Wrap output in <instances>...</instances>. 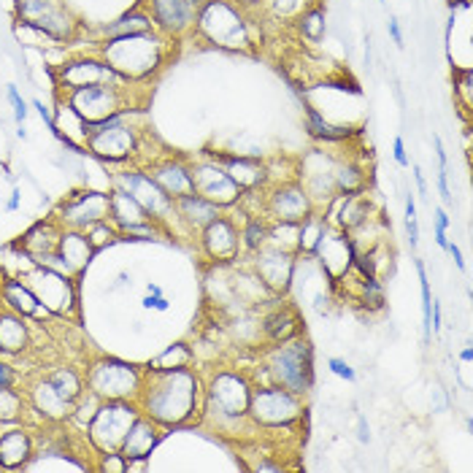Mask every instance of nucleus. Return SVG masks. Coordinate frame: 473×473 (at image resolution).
<instances>
[{
    "instance_id": "nucleus-42",
    "label": "nucleus",
    "mask_w": 473,
    "mask_h": 473,
    "mask_svg": "<svg viewBox=\"0 0 473 473\" xmlns=\"http://www.w3.org/2000/svg\"><path fill=\"white\" fill-rule=\"evenodd\" d=\"M414 268L419 273V289H422V333H425V341H430V336H433V331H430V308H433L430 279H427V271H425L422 260H414Z\"/></svg>"
},
{
    "instance_id": "nucleus-11",
    "label": "nucleus",
    "mask_w": 473,
    "mask_h": 473,
    "mask_svg": "<svg viewBox=\"0 0 473 473\" xmlns=\"http://www.w3.org/2000/svg\"><path fill=\"white\" fill-rule=\"evenodd\" d=\"M130 87H114V84H95V87H82V90H71L65 92V103L71 106V111L84 122V125H95L103 122L108 116L133 111L130 108Z\"/></svg>"
},
{
    "instance_id": "nucleus-30",
    "label": "nucleus",
    "mask_w": 473,
    "mask_h": 473,
    "mask_svg": "<svg viewBox=\"0 0 473 473\" xmlns=\"http://www.w3.org/2000/svg\"><path fill=\"white\" fill-rule=\"evenodd\" d=\"M30 320L20 317V314L4 308L0 311V357H22L33 347Z\"/></svg>"
},
{
    "instance_id": "nucleus-53",
    "label": "nucleus",
    "mask_w": 473,
    "mask_h": 473,
    "mask_svg": "<svg viewBox=\"0 0 473 473\" xmlns=\"http://www.w3.org/2000/svg\"><path fill=\"white\" fill-rule=\"evenodd\" d=\"M357 441L360 443H371V427H368L366 414H360V411H357Z\"/></svg>"
},
{
    "instance_id": "nucleus-44",
    "label": "nucleus",
    "mask_w": 473,
    "mask_h": 473,
    "mask_svg": "<svg viewBox=\"0 0 473 473\" xmlns=\"http://www.w3.org/2000/svg\"><path fill=\"white\" fill-rule=\"evenodd\" d=\"M406 233H408L411 249H417V244H419V222H417V201H414L411 193L406 195Z\"/></svg>"
},
{
    "instance_id": "nucleus-3",
    "label": "nucleus",
    "mask_w": 473,
    "mask_h": 473,
    "mask_svg": "<svg viewBox=\"0 0 473 473\" xmlns=\"http://www.w3.org/2000/svg\"><path fill=\"white\" fill-rule=\"evenodd\" d=\"M252 387L254 382L244 371H217L209 382H203L201 419H206L219 433H230V427L236 430L238 425H252L246 417Z\"/></svg>"
},
{
    "instance_id": "nucleus-5",
    "label": "nucleus",
    "mask_w": 473,
    "mask_h": 473,
    "mask_svg": "<svg viewBox=\"0 0 473 473\" xmlns=\"http://www.w3.org/2000/svg\"><path fill=\"white\" fill-rule=\"evenodd\" d=\"M193 30L217 49L252 52L254 47V28L249 14L236 0H206L195 14Z\"/></svg>"
},
{
    "instance_id": "nucleus-46",
    "label": "nucleus",
    "mask_w": 473,
    "mask_h": 473,
    "mask_svg": "<svg viewBox=\"0 0 473 473\" xmlns=\"http://www.w3.org/2000/svg\"><path fill=\"white\" fill-rule=\"evenodd\" d=\"M6 98H9V103L14 106V122H17V125H25V119H28V100L20 95V90H17L14 84H9Z\"/></svg>"
},
{
    "instance_id": "nucleus-2",
    "label": "nucleus",
    "mask_w": 473,
    "mask_h": 473,
    "mask_svg": "<svg viewBox=\"0 0 473 473\" xmlns=\"http://www.w3.org/2000/svg\"><path fill=\"white\" fill-rule=\"evenodd\" d=\"M168 41L163 33L146 30L133 36H116L106 39L98 47V55L130 84L149 82L157 71L166 65L168 57Z\"/></svg>"
},
{
    "instance_id": "nucleus-1",
    "label": "nucleus",
    "mask_w": 473,
    "mask_h": 473,
    "mask_svg": "<svg viewBox=\"0 0 473 473\" xmlns=\"http://www.w3.org/2000/svg\"><path fill=\"white\" fill-rule=\"evenodd\" d=\"M141 414L154 419L168 433L201 419L203 376L187 368H143L141 390L135 398Z\"/></svg>"
},
{
    "instance_id": "nucleus-62",
    "label": "nucleus",
    "mask_w": 473,
    "mask_h": 473,
    "mask_svg": "<svg viewBox=\"0 0 473 473\" xmlns=\"http://www.w3.org/2000/svg\"><path fill=\"white\" fill-rule=\"evenodd\" d=\"M238 6H244V9H252V6H260L262 0H236Z\"/></svg>"
},
{
    "instance_id": "nucleus-50",
    "label": "nucleus",
    "mask_w": 473,
    "mask_h": 473,
    "mask_svg": "<svg viewBox=\"0 0 473 473\" xmlns=\"http://www.w3.org/2000/svg\"><path fill=\"white\" fill-rule=\"evenodd\" d=\"M141 305L146 311H168L171 308V300L166 295H154V292H146V297L141 300Z\"/></svg>"
},
{
    "instance_id": "nucleus-7",
    "label": "nucleus",
    "mask_w": 473,
    "mask_h": 473,
    "mask_svg": "<svg viewBox=\"0 0 473 473\" xmlns=\"http://www.w3.org/2000/svg\"><path fill=\"white\" fill-rule=\"evenodd\" d=\"M305 411V398L279 384H254L246 417L257 430H281L297 425Z\"/></svg>"
},
{
    "instance_id": "nucleus-58",
    "label": "nucleus",
    "mask_w": 473,
    "mask_h": 473,
    "mask_svg": "<svg viewBox=\"0 0 473 473\" xmlns=\"http://www.w3.org/2000/svg\"><path fill=\"white\" fill-rule=\"evenodd\" d=\"M20 198H22V193H20V187H14V193H12V198L6 203V211H17L20 209Z\"/></svg>"
},
{
    "instance_id": "nucleus-49",
    "label": "nucleus",
    "mask_w": 473,
    "mask_h": 473,
    "mask_svg": "<svg viewBox=\"0 0 473 473\" xmlns=\"http://www.w3.org/2000/svg\"><path fill=\"white\" fill-rule=\"evenodd\" d=\"M328 368H331L333 376H339V379H344V382H349V384L357 382V371H355L347 360H341V357H331V360H328Z\"/></svg>"
},
{
    "instance_id": "nucleus-64",
    "label": "nucleus",
    "mask_w": 473,
    "mask_h": 473,
    "mask_svg": "<svg viewBox=\"0 0 473 473\" xmlns=\"http://www.w3.org/2000/svg\"><path fill=\"white\" fill-rule=\"evenodd\" d=\"M187 4H190V6H193L195 12H198V9H201V6L206 4V0H187Z\"/></svg>"
},
{
    "instance_id": "nucleus-23",
    "label": "nucleus",
    "mask_w": 473,
    "mask_h": 473,
    "mask_svg": "<svg viewBox=\"0 0 473 473\" xmlns=\"http://www.w3.org/2000/svg\"><path fill=\"white\" fill-rule=\"evenodd\" d=\"M211 160H217L228 174L230 179L246 193H262L271 182V174H268V166L260 160V157H252V154H211Z\"/></svg>"
},
{
    "instance_id": "nucleus-57",
    "label": "nucleus",
    "mask_w": 473,
    "mask_h": 473,
    "mask_svg": "<svg viewBox=\"0 0 473 473\" xmlns=\"http://www.w3.org/2000/svg\"><path fill=\"white\" fill-rule=\"evenodd\" d=\"M414 168V179H417V187H419V195L427 198V185H425V176H422V168L419 166H411Z\"/></svg>"
},
{
    "instance_id": "nucleus-60",
    "label": "nucleus",
    "mask_w": 473,
    "mask_h": 473,
    "mask_svg": "<svg viewBox=\"0 0 473 473\" xmlns=\"http://www.w3.org/2000/svg\"><path fill=\"white\" fill-rule=\"evenodd\" d=\"M133 279H130V273H119V279H116V284H111L108 287V292H114V289H119V287H127Z\"/></svg>"
},
{
    "instance_id": "nucleus-17",
    "label": "nucleus",
    "mask_w": 473,
    "mask_h": 473,
    "mask_svg": "<svg viewBox=\"0 0 473 473\" xmlns=\"http://www.w3.org/2000/svg\"><path fill=\"white\" fill-rule=\"evenodd\" d=\"M60 228H71V230H90L98 222L108 219V193L100 190H79L73 195H68L55 217H52Z\"/></svg>"
},
{
    "instance_id": "nucleus-47",
    "label": "nucleus",
    "mask_w": 473,
    "mask_h": 473,
    "mask_svg": "<svg viewBox=\"0 0 473 473\" xmlns=\"http://www.w3.org/2000/svg\"><path fill=\"white\" fill-rule=\"evenodd\" d=\"M433 222H435V244L446 252L449 249V238H446V230H449V217L441 206H435L433 211Z\"/></svg>"
},
{
    "instance_id": "nucleus-39",
    "label": "nucleus",
    "mask_w": 473,
    "mask_h": 473,
    "mask_svg": "<svg viewBox=\"0 0 473 473\" xmlns=\"http://www.w3.org/2000/svg\"><path fill=\"white\" fill-rule=\"evenodd\" d=\"M146 30H154L151 17L143 9H135V12L119 17L116 22H111L108 28H103V36L116 39V36H133V33H146Z\"/></svg>"
},
{
    "instance_id": "nucleus-56",
    "label": "nucleus",
    "mask_w": 473,
    "mask_h": 473,
    "mask_svg": "<svg viewBox=\"0 0 473 473\" xmlns=\"http://www.w3.org/2000/svg\"><path fill=\"white\" fill-rule=\"evenodd\" d=\"M446 252L452 254L454 265H457L460 271H465V260H462V252H460V246H457V244H449V249H446Z\"/></svg>"
},
{
    "instance_id": "nucleus-48",
    "label": "nucleus",
    "mask_w": 473,
    "mask_h": 473,
    "mask_svg": "<svg viewBox=\"0 0 473 473\" xmlns=\"http://www.w3.org/2000/svg\"><path fill=\"white\" fill-rule=\"evenodd\" d=\"M20 382H22V374L9 363V357H0V390L20 387Z\"/></svg>"
},
{
    "instance_id": "nucleus-21",
    "label": "nucleus",
    "mask_w": 473,
    "mask_h": 473,
    "mask_svg": "<svg viewBox=\"0 0 473 473\" xmlns=\"http://www.w3.org/2000/svg\"><path fill=\"white\" fill-rule=\"evenodd\" d=\"M146 14L157 33L166 39H182L195 28V9L187 0H146Z\"/></svg>"
},
{
    "instance_id": "nucleus-35",
    "label": "nucleus",
    "mask_w": 473,
    "mask_h": 473,
    "mask_svg": "<svg viewBox=\"0 0 473 473\" xmlns=\"http://www.w3.org/2000/svg\"><path fill=\"white\" fill-rule=\"evenodd\" d=\"M297 30L300 36L308 41V44H320L328 33V14H325V6L320 4H311L305 6L300 14H297Z\"/></svg>"
},
{
    "instance_id": "nucleus-45",
    "label": "nucleus",
    "mask_w": 473,
    "mask_h": 473,
    "mask_svg": "<svg viewBox=\"0 0 473 473\" xmlns=\"http://www.w3.org/2000/svg\"><path fill=\"white\" fill-rule=\"evenodd\" d=\"M98 457H100L98 462L100 473H127V460L122 457V452H103Z\"/></svg>"
},
{
    "instance_id": "nucleus-25",
    "label": "nucleus",
    "mask_w": 473,
    "mask_h": 473,
    "mask_svg": "<svg viewBox=\"0 0 473 473\" xmlns=\"http://www.w3.org/2000/svg\"><path fill=\"white\" fill-rule=\"evenodd\" d=\"M30 414H36L41 422H65L73 411V403H68L52 384L47 376H39L28 390H25Z\"/></svg>"
},
{
    "instance_id": "nucleus-15",
    "label": "nucleus",
    "mask_w": 473,
    "mask_h": 473,
    "mask_svg": "<svg viewBox=\"0 0 473 473\" xmlns=\"http://www.w3.org/2000/svg\"><path fill=\"white\" fill-rule=\"evenodd\" d=\"M25 281L33 287L39 300L52 308L55 317H68L71 311H76L79 295H76L73 276L52 271L47 265H33V273L25 276Z\"/></svg>"
},
{
    "instance_id": "nucleus-41",
    "label": "nucleus",
    "mask_w": 473,
    "mask_h": 473,
    "mask_svg": "<svg viewBox=\"0 0 473 473\" xmlns=\"http://www.w3.org/2000/svg\"><path fill=\"white\" fill-rule=\"evenodd\" d=\"M193 363H195V352L190 349V344H174L160 357H154L149 366L151 368H187Z\"/></svg>"
},
{
    "instance_id": "nucleus-33",
    "label": "nucleus",
    "mask_w": 473,
    "mask_h": 473,
    "mask_svg": "<svg viewBox=\"0 0 473 473\" xmlns=\"http://www.w3.org/2000/svg\"><path fill=\"white\" fill-rule=\"evenodd\" d=\"M331 230V222L325 211H311L300 225H297V238H295V252L303 257H314V252L320 249L325 233Z\"/></svg>"
},
{
    "instance_id": "nucleus-18",
    "label": "nucleus",
    "mask_w": 473,
    "mask_h": 473,
    "mask_svg": "<svg viewBox=\"0 0 473 473\" xmlns=\"http://www.w3.org/2000/svg\"><path fill=\"white\" fill-rule=\"evenodd\" d=\"M295 262H297V252H289L273 244H265L257 252H252V271L276 297H284L292 289Z\"/></svg>"
},
{
    "instance_id": "nucleus-43",
    "label": "nucleus",
    "mask_w": 473,
    "mask_h": 473,
    "mask_svg": "<svg viewBox=\"0 0 473 473\" xmlns=\"http://www.w3.org/2000/svg\"><path fill=\"white\" fill-rule=\"evenodd\" d=\"M84 233H87V241L92 244V249H95V252H100L103 246H108V244L119 241V230L114 228V222H111V219L98 222V225H92V228H90V230H84Z\"/></svg>"
},
{
    "instance_id": "nucleus-54",
    "label": "nucleus",
    "mask_w": 473,
    "mask_h": 473,
    "mask_svg": "<svg viewBox=\"0 0 473 473\" xmlns=\"http://www.w3.org/2000/svg\"><path fill=\"white\" fill-rule=\"evenodd\" d=\"M387 33L392 36L395 47H398V49H403V33H400V25H398V20H395V17H390V22H387Z\"/></svg>"
},
{
    "instance_id": "nucleus-36",
    "label": "nucleus",
    "mask_w": 473,
    "mask_h": 473,
    "mask_svg": "<svg viewBox=\"0 0 473 473\" xmlns=\"http://www.w3.org/2000/svg\"><path fill=\"white\" fill-rule=\"evenodd\" d=\"M28 414H30V406H28V398L22 390H17V387L0 390V425L4 427L25 425Z\"/></svg>"
},
{
    "instance_id": "nucleus-55",
    "label": "nucleus",
    "mask_w": 473,
    "mask_h": 473,
    "mask_svg": "<svg viewBox=\"0 0 473 473\" xmlns=\"http://www.w3.org/2000/svg\"><path fill=\"white\" fill-rule=\"evenodd\" d=\"M433 146H435V157H438V168H449L446 149H443V141H441L438 135H433Z\"/></svg>"
},
{
    "instance_id": "nucleus-37",
    "label": "nucleus",
    "mask_w": 473,
    "mask_h": 473,
    "mask_svg": "<svg viewBox=\"0 0 473 473\" xmlns=\"http://www.w3.org/2000/svg\"><path fill=\"white\" fill-rule=\"evenodd\" d=\"M305 122H308V133H311L314 138H322L325 143H341V141H349V138L355 135V130H349V127H344V125L328 122L314 106L305 108Z\"/></svg>"
},
{
    "instance_id": "nucleus-26",
    "label": "nucleus",
    "mask_w": 473,
    "mask_h": 473,
    "mask_svg": "<svg viewBox=\"0 0 473 473\" xmlns=\"http://www.w3.org/2000/svg\"><path fill=\"white\" fill-rule=\"evenodd\" d=\"M36 457V441L25 425H9L0 433V470H25Z\"/></svg>"
},
{
    "instance_id": "nucleus-6",
    "label": "nucleus",
    "mask_w": 473,
    "mask_h": 473,
    "mask_svg": "<svg viewBox=\"0 0 473 473\" xmlns=\"http://www.w3.org/2000/svg\"><path fill=\"white\" fill-rule=\"evenodd\" d=\"M130 114L133 111H125L103 122L87 125V154L98 157L106 166H127L130 160H135L141 151V133L130 122Z\"/></svg>"
},
{
    "instance_id": "nucleus-51",
    "label": "nucleus",
    "mask_w": 473,
    "mask_h": 473,
    "mask_svg": "<svg viewBox=\"0 0 473 473\" xmlns=\"http://www.w3.org/2000/svg\"><path fill=\"white\" fill-rule=\"evenodd\" d=\"M392 157H395V163H398L400 168H408V166H411V163H408V154H406V143H403L400 135L392 138Z\"/></svg>"
},
{
    "instance_id": "nucleus-28",
    "label": "nucleus",
    "mask_w": 473,
    "mask_h": 473,
    "mask_svg": "<svg viewBox=\"0 0 473 473\" xmlns=\"http://www.w3.org/2000/svg\"><path fill=\"white\" fill-rule=\"evenodd\" d=\"M262 336L268 344H279V341H287V339H295L303 333V317L295 303L289 300H281L265 314L262 317Z\"/></svg>"
},
{
    "instance_id": "nucleus-12",
    "label": "nucleus",
    "mask_w": 473,
    "mask_h": 473,
    "mask_svg": "<svg viewBox=\"0 0 473 473\" xmlns=\"http://www.w3.org/2000/svg\"><path fill=\"white\" fill-rule=\"evenodd\" d=\"M111 187H119L125 190L127 195H133L143 211L157 222V225H163L166 230L171 228V222H179L176 219V203L160 190V185H157L146 168H125L119 174H114V182Z\"/></svg>"
},
{
    "instance_id": "nucleus-13",
    "label": "nucleus",
    "mask_w": 473,
    "mask_h": 473,
    "mask_svg": "<svg viewBox=\"0 0 473 473\" xmlns=\"http://www.w3.org/2000/svg\"><path fill=\"white\" fill-rule=\"evenodd\" d=\"M108 219L114 222V228L119 230V238L122 236H130L135 241H154L166 236L168 230L163 225H157L146 211L143 206L127 195L125 190L119 187H111L108 190Z\"/></svg>"
},
{
    "instance_id": "nucleus-61",
    "label": "nucleus",
    "mask_w": 473,
    "mask_h": 473,
    "mask_svg": "<svg viewBox=\"0 0 473 473\" xmlns=\"http://www.w3.org/2000/svg\"><path fill=\"white\" fill-rule=\"evenodd\" d=\"M146 292H154V295H166V292H163V287H160V284H154V281H149V284H146Z\"/></svg>"
},
{
    "instance_id": "nucleus-19",
    "label": "nucleus",
    "mask_w": 473,
    "mask_h": 473,
    "mask_svg": "<svg viewBox=\"0 0 473 473\" xmlns=\"http://www.w3.org/2000/svg\"><path fill=\"white\" fill-rule=\"evenodd\" d=\"M311 211H317V209H314L305 187L297 179L271 187L265 195V206H262V217L268 222H287V225H300Z\"/></svg>"
},
{
    "instance_id": "nucleus-20",
    "label": "nucleus",
    "mask_w": 473,
    "mask_h": 473,
    "mask_svg": "<svg viewBox=\"0 0 473 473\" xmlns=\"http://www.w3.org/2000/svg\"><path fill=\"white\" fill-rule=\"evenodd\" d=\"M198 246L203 252L206 260H211L214 265H233L236 260H241L244 254V244H241V228L230 219V217H217L214 222H209L201 233H198Z\"/></svg>"
},
{
    "instance_id": "nucleus-9",
    "label": "nucleus",
    "mask_w": 473,
    "mask_h": 473,
    "mask_svg": "<svg viewBox=\"0 0 473 473\" xmlns=\"http://www.w3.org/2000/svg\"><path fill=\"white\" fill-rule=\"evenodd\" d=\"M17 22L52 44H65L79 30V22L65 0H17Z\"/></svg>"
},
{
    "instance_id": "nucleus-8",
    "label": "nucleus",
    "mask_w": 473,
    "mask_h": 473,
    "mask_svg": "<svg viewBox=\"0 0 473 473\" xmlns=\"http://www.w3.org/2000/svg\"><path fill=\"white\" fill-rule=\"evenodd\" d=\"M143 371L119 357H98L84 371V387L98 400H135Z\"/></svg>"
},
{
    "instance_id": "nucleus-24",
    "label": "nucleus",
    "mask_w": 473,
    "mask_h": 473,
    "mask_svg": "<svg viewBox=\"0 0 473 473\" xmlns=\"http://www.w3.org/2000/svg\"><path fill=\"white\" fill-rule=\"evenodd\" d=\"M166 433H168V430L160 427L154 419H149L146 414H138V417L133 419V425H130V430H127V435H125L119 452H122V457H125L127 462H143V460L157 449V443L166 438Z\"/></svg>"
},
{
    "instance_id": "nucleus-14",
    "label": "nucleus",
    "mask_w": 473,
    "mask_h": 473,
    "mask_svg": "<svg viewBox=\"0 0 473 473\" xmlns=\"http://www.w3.org/2000/svg\"><path fill=\"white\" fill-rule=\"evenodd\" d=\"M193 187L201 198L214 203L217 209H236L244 201V190L230 179V174L211 157L198 163H190Z\"/></svg>"
},
{
    "instance_id": "nucleus-27",
    "label": "nucleus",
    "mask_w": 473,
    "mask_h": 473,
    "mask_svg": "<svg viewBox=\"0 0 473 473\" xmlns=\"http://www.w3.org/2000/svg\"><path fill=\"white\" fill-rule=\"evenodd\" d=\"M146 171H149V176H151L157 185H160V190H163L171 201H179V198L195 193V187H193V174H190V163H182V160H174V157H166V160L151 163Z\"/></svg>"
},
{
    "instance_id": "nucleus-63",
    "label": "nucleus",
    "mask_w": 473,
    "mask_h": 473,
    "mask_svg": "<svg viewBox=\"0 0 473 473\" xmlns=\"http://www.w3.org/2000/svg\"><path fill=\"white\" fill-rule=\"evenodd\" d=\"M470 357H473V349H470V347H465V349L460 352V360H462V363H470Z\"/></svg>"
},
{
    "instance_id": "nucleus-4",
    "label": "nucleus",
    "mask_w": 473,
    "mask_h": 473,
    "mask_svg": "<svg viewBox=\"0 0 473 473\" xmlns=\"http://www.w3.org/2000/svg\"><path fill=\"white\" fill-rule=\"evenodd\" d=\"M260 371L265 374L262 384H279L300 398H308L317 382L314 374V347L308 339L295 336L279 344H271L260 357Z\"/></svg>"
},
{
    "instance_id": "nucleus-29",
    "label": "nucleus",
    "mask_w": 473,
    "mask_h": 473,
    "mask_svg": "<svg viewBox=\"0 0 473 473\" xmlns=\"http://www.w3.org/2000/svg\"><path fill=\"white\" fill-rule=\"evenodd\" d=\"M57 257L63 260V268L68 276L79 279L87 265L92 262L95 257V249L92 244L87 241V233L82 230H71V228H60V236H57Z\"/></svg>"
},
{
    "instance_id": "nucleus-34",
    "label": "nucleus",
    "mask_w": 473,
    "mask_h": 473,
    "mask_svg": "<svg viewBox=\"0 0 473 473\" xmlns=\"http://www.w3.org/2000/svg\"><path fill=\"white\" fill-rule=\"evenodd\" d=\"M333 182H336V195H355V193H366L368 190L366 168L357 166L355 160H339Z\"/></svg>"
},
{
    "instance_id": "nucleus-38",
    "label": "nucleus",
    "mask_w": 473,
    "mask_h": 473,
    "mask_svg": "<svg viewBox=\"0 0 473 473\" xmlns=\"http://www.w3.org/2000/svg\"><path fill=\"white\" fill-rule=\"evenodd\" d=\"M47 379H49V384H52L68 403H76V400L82 398V392L87 390V387H84V374H79V371L71 368V366L55 368L52 374H47Z\"/></svg>"
},
{
    "instance_id": "nucleus-40",
    "label": "nucleus",
    "mask_w": 473,
    "mask_h": 473,
    "mask_svg": "<svg viewBox=\"0 0 473 473\" xmlns=\"http://www.w3.org/2000/svg\"><path fill=\"white\" fill-rule=\"evenodd\" d=\"M268 230H271V222L260 214H252L244 225H241V244H244V252H257L260 246L268 244Z\"/></svg>"
},
{
    "instance_id": "nucleus-31",
    "label": "nucleus",
    "mask_w": 473,
    "mask_h": 473,
    "mask_svg": "<svg viewBox=\"0 0 473 473\" xmlns=\"http://www.w3.org/2000/svg\"><path fill=\"white\" fill-rule=\"evenodd\" d=\"M57 236H60V225H57L55 219L36 222V225L20 238V249H22V254H25L33 265H44V262L57 252Z\"/></svg>"
},
{
    "instance_id": "nucleus-10",
    "label": "nucleus",
    "mask_w": 473,
    "mask_h": 473,
    "mask_svg": "<svg viewBox=\"0 0 473 473\" xmlns=\"http://www.w3.org/2000/svg\"><path fill=\"white\" fill-rule=\"evenodd\" d=\"M141 414L135 400H100L95 417L87 425V441L90 446L103 454V452H119L133 419Z\"/></svg>"
},
{
    "instance_id": "nucleus-59",
    "label": "nucleus",
    "mask_w": 473,
    "mask_h": 473,
    "mask_svg": "<svg viewBox=\"0 0 473 473\" xmlns=\"http://www.w3.org/2000/svg\"><path fill=\"white\" fill-rule=\"evenodd\" d=\"M284 465L281 462H257V465H252V470H281Z\"/></svg>"
},
{
    "instance_id": "nucleus-22",
    "label": "nucleus",
    "mask_w": 473,
    "mask_h": 473,
    "mask_svg": "<svg viewBox=\"0 0 473 473\" xmlns=\"http://www.w3.org/2000/svg\"><path fill=\"white\" fill-rule=\"evenodd\" d=\"M0 305L20 314V317L30 320V322H44V320H52L55 314L49 305H44L39 300V295L33 292V287L20 279V276H6L4 281H0Z\"/></svg>"
},
{
    "instance_id": "nucleus-16",
    "label": "nucleus",
    "mask_w": 473,
    "mask_h": 473,
    "mask_svg": "<svg viewBox=\"0 0 473 473\" xmlns=\"http://www.w3.org/2000/svg\"><path fill=\"white\" fill-rule=\"evenodd\" d=\"M55 82L63 92L82 90V87H95V84H114V87H127L125 82L100 55L95 57H73L55 68Z\"/></svg>"
},
{
    "instance_id": "nucleus-52",
    "label": "nucleus",
    "mask_w": 473,
    "mask_h": 473,
    "mask_svg": "<svg viewBox=\"0 0 473 473\" xmlns=\"http://www.w3.org/2000/svg\"><path fill=\"white\" fill-rule=\"evenodd\" d=\"M438 193H441V198H443V203H446V206H452V203H454L452 190H449V168H438Z\"/></svg>"
},
{
    "instance_id": "nucleus-32",
    "label": "nucleus",
    "mask_w": 473,
    "mask_h": 473,
    "mask_svg": "<svg viewBox=\"0 0 473 473\" xmlns=\"http://www.w3.org/2000/svg\"><path fill=\"white\" fill-rule=\"evenodd\" d=\"M176 203V219L190 230V233H201L209 222H214L219 214H222V209H217L214 203H209L206 198H201L198 193H193V195H185V198H179V201H174Z\"/></svg>"
}]
</instances>
